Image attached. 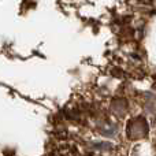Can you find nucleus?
<instances>
[{
	"instance_id": "nucleus-1",
	"label": "nucleus",
	"mask_w": 156,
	"mask_h": 156,
	"mask_svg": "<svg viewBox=\"0 0 156 156\" xmlns=\"http://www.w3.org/2000/svg\"><path fill=\"white\" fill-rule=\"evenodd\" d=\"M126 134L130 140H137V138H143L148 134V123L147 121L140 116V118H133L129 121L126 126Z\"/></svg>"
},
{
	"instance_id": "nucleus-2",
	"label": "nucleus",
	"mask_w": 156,
	"mask_h": 156,
	"mask_svg": "<svg viewBox=\"0 0 156 156\" xmlns=\"http://www.w3.org/2000/svg\"><path fill=\"white\" fill-rule=\"evenodd\" d=\"M112 111L116 116H123L125 112H126V108H127V103L125 99H118V100H114L112 103Z\"/></svg>"
}]
</instances>
